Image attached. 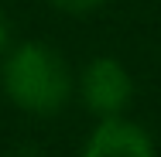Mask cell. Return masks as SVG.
<instances>
[{"label":"cell","mask_w":161,"mask_h":157,"mask_svg":"<svg viewBox=\"0 0 161 157\" xmlns=\"http://www.w3.org/2000/svg\"><path fill=\"white\" fill-rule=\"evenodd\" d=\"M3 86L10 99L31 113H55L69 99V72L45 44H21L3 65Z\"/></svg>","instance_id":"6da1fadb"},{"label":"cell","mask_w":161,"mask_h":157,"mask_svg":"<svg viewBox=\"0 0 161 157\" xmlns=\"http://www.w3.org/2000/svg\"><path fill=\"white\" fill-rule=\"evenodd\" d=\"M130 75L124 72V65L113 58H96L82 75V96L89 102V109H96L99 116L113 120L124 106L130 102Z\"/></svg>","instance_id":"7a4b0ae2"},{"label":"cell","mask_w":161,"mask_h":157,"mask_svg":"<svg viewBox=\"0 0 161 157\" xmlns=\"http://www.w3.org/2000/svg\"><path fill=\"white\" fill-rule=\"evenodd\" d=\"M86 157H154V147L141 126L127 120H103L86 147Z\"/></svg>","instance_id":"3957f363"},{"label":"cell","mask_w":161,"mask_h":157,"mask_svg":"<svg viewBox=\"0 0 161 157\" xmlns=\"http://www.w3.org/2000/svg\"><path fill=\"white\" fill-rule=\"evenodd\" d=\"M58 7H69V10H89V7H96L103 0H55Z\"/></svg>","instance_id":"277c9868"},{"label":"cell","mask_w":161,"mask_h":157,"mask_svg":"<svg viewBox=\"0 0 161 157\" xmlns=\"http://www.w3.org/2000/svg\"><path fill=\"white\" fill-rule=\"evenodd\" d=\"M7 44V21H3V14H0V48Z\"/></svg>","instance_id":"5b68a950"}]
</instances>
